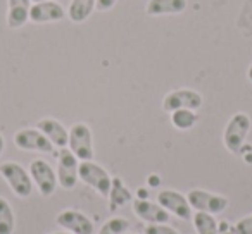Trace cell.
<instances>
[{
  "label": "cell",
  "instance_id": "obj_11",
  "mask_svg": "<svg viewBox=\"0 0 252 234\" xmlns=\"http://www.w3.org/2000/svg\"><path fill=\"white\" fill-rule=\"evenodd\" d=\"M67 18L64 7L59 2H35L30 9V21L35 25H47V23H59Z\"/></svg>",
  "mask_w": 252,
  "mask_h": 234
},
{
  "label": "cell",
  "instance_id": "obj_31",
  "mask_svg": "<svg viewBox=\"0 0 252 234\" xmlns=\"http://www.w3.org/2000/svg\"><path fill=\"white\" fill-rule=\"evenodd\" d=\"M125 234H126V233H125Z\"/></svg>",
  "mask_w": 252,
  "mask_h": 234
},
{
  "label": "cell",
  "instance_id": "obj_16",
  "mask_svg": "<svg viewBox=\"0 0 252 234\" xmlns=\"http://www.w3.org/2000/svg\"><path fill=\"white\" fill-rule=\"evenodd\" d=\"M32 0H7V26L9 29H19L30 21Z\"/></svg>",
  "mask_w": 252,
  "mask_h": 234
},
{
  "label": "cell",
  "instance_id": "obj_21",
  "mask_svg": "<svg viewBox=\"0 0 252 234\" xmlns=\"http://www.w3.org/2000/svg\"><path fill=\"white\" fill-rule=\"evenodd\" d=\"M193 227L197 234H220L218 222L211 213L206 212H195L193 215Z\"/></svg>",
  "mask_w": 252,
  "mask_h": 234
},
{
  "label": "cell",
  "instance_id": "obj_27",
  "mask_svg": "<svg viewBox=\"0 0 252 234\" xmlns=\"http://www.w3.org/2000/svg\"><path fill=\"white\" fill-rule=\"evenodd\" d=\"M247 79L252 83V64H251V66H249V69H247Z\"/></svg>",
  "mask_w": 252,
  "mask_h": 234
},
{
  "label": "cell",
  "instance_id": "obj_14",
  "mask_svg": "<svg viewBox=\"0 0 252 234\" xmlns=\"http://www.w3.org/2000/svg\"><path fill=\"white\" fill-rule=\"evenodd\" d=\"M36 130H40L47 138L50 140V143L57 148H66L67 140H69V131L64 128L63 123H59L57 119L52 117H45V119H40L36 123Z\"/></svg>",
  "mask_w": 252,
  "mask_h": 234
},
{
  "label": "cell",
  "instance_id": "obj_13",
  "mask_svg": "<svg viewBox=\"0 0 252 234\" xmlns=\"http://www.w3.org/2000/svg\"><path fill=\"white\" fill-rule=\"evenodd\" d=\"M133 212L138 219L145 220L147 224H168L169 212L162 208L158 202H149V200H137L133 202Z\"/></svg>",
  "mask_w": 252,
  "mask_h": 234
},
{
  "label": "cell",
  "instance_id": "obj_26",
  "mask_svg": "<svg viewBox=\"0 0 252 234\" xmlns=\"http://www.w3.org/2000/svg\"><path fill=\"white\" fill-rule=\"evenodd\" d=\"M4 148H5V140H4V136L0 134V155H2V152H4Z\"/></svg>",
  "mask_w": 252,
  "mask_h": 234
},
{
  "label": "cell",
  "instance_id": "obj_24",
  "mask_svg": "<svg viewBox=\"0 0 252 234\" xmlns=\"http://www.w3.org/2000/svg\"><path fill=\"white\" fill-rule=\"evenodd\" d=\"M233 234H252V213L247 217H244L242 220H238L233 227H231Z\"/></svg>",
  "mask_w": 252,
  "mask_h": 234
},
{
  "label": "cell",
  "instance_id": "obj_7",
  "mask_svg": "<svg viewBox=\"0 0 252 234\" xmlns=\"http://www.w3.org/2000/svg\"><path fill=\"white\" fill-rule=\"evenodd\" d=\"M14 145L19 150L25 152H38V154H52L54 145L50 140L36 128H25L14 134Z\"/></svg>",
  "mask_w": 252,
  "mask_h": 234
},
{
  "label": "cell",
  "instance_id": "obj_1",
  "mask_svg": "<svg viewBox=\"0 0 252 234\" xmlns=\"http://www.w3.org/2000/svg\"><path fill=\"white\" fill-rule=\"evenodd\" d=\"M251 126L252 121L245 112H237V114L231 115L223 131V143L230 154H240L242 147L247 140L249 131H251Z\"/></svg>",
  "mask_w": 252,
  "mask_h": 234
},
{
  "label": "cell",
  "instance_id": "obj_29",
  "mask_svg": "<svg viewBox=\"0 0 252 234\" xmlns=\"http://www.w3.org/2000/svg\"><path fill=\"white\" fill-rule=\"evenodd\" d=\"M54 234H71V233H54Z\"/></svg>",
  "mask_w": 252,
  "mask_h": 234
},
{
  "label": "cell",
  "instance_id": "obj_23",
  "mask_svg": "<svg viewBox=\"0 0 252 234\" xmlns=\"http://www.w3.org/2000/svg\"><path fill=\"white\" fill-rule=\"evenodd\" d=\"M145 234H180L175 227L168 224H147L144 229Z\"/></svg>",
  "mask_w": 252,
  "mask_h": 234
},
{
  "label": "cell",
  "instance_id": "obj_15",
  "mask_svg": "<svg viewBox=\"0 0 252 234\" xmlns=\"http://www.w3.org/2000/svg\"><path fill=\"white\" fill-rule=\"evenodd\" d=\"M189 7L187 0H149L145 5V12L152 18H161V16H176L182 14Z\"/></svg>",
  "mask_w": 252,
  "mask_h": 234
},
{
  "label": "cell",
  "instance_id": "obj_10",
  "mask_svg": "<svg viewBox=\"0 0 252 234\" xmlns=\"http://www.w3.org/2000/svg\"><path fill=\"white\" fill-rule=\"evenodd\" d=\"M158 203L162 208H166L169 213H173V215L182 220H190L193 217L192 207H190L187 196L175 191V189H162V191H159Z\"/></svg>",
  "mask_w": 252,
  "mask_h": 234
},
{
  "label": "cell",
  "instance_id": "obj_6",
  "mask_svg": "<svg viewBox=\"0 0 252 234\" xmlns=\"http://www.w3.org/2000/svg\"><path fill=\"white\" fill-rule=\"evenodd\" d=\"M204 104V98L199 91L190 90V88H178V90L169 91L162 100V110L175 112L180 108H190V110H199Z\"/></svg>",
  "mask_w": 252,
  "mask_h": 234
},
{
  "label": "cell",
  "instance_id": "obj_30",
  "mask_svg": "<svg viewBox=\"0 0 252 234\" xmlns=\"http://www.w3.org/2000/svg\"><path fill=\"white\" fill-rule=\"evenodd\" d=\"M221 234H233V233H231V231H228V233H221Z\"/></svg>",
  "mask_w": 252,
  "mask_h": 234
},
{
  "label": "cell",
  "instance_id": "obj_17",
  "mask_svg": "<svg viewBox=\"0 0 252 234\" xmlns=\"http://www.w3.org/2000/svg\"><path fill=\"white\" fill-rule=\"evenodd\" d=\"M95 4H97V0H71L67 18L76 25L85 23L95 11Z\"/></svg>",
  "mask_w": 252,
  "mask_h": 234
},
{
  "label": "cell",
  "instance_id": "obj_4",
  "mask_svg": "<svg viewBox=\"0 0 252 234\" xmlns=\"http://www.w3.org/2000/svg\"><path fill=\"white\" fill-rule=\"evenodd\" d=\"M67 147L80 162L94 160V138L90 128L85 123H76L69 130Z\"/></svg>",
  "mask_w": 252,
  "mask_h": 234
},
{
  "label": "cell",
  "instance_id": "obj_2",
  "mask_svg": "<svg viewBox=\"0 0 252 234\" xmlns=\"http://www.w3.org/2000/svg\"><path fill=\"white\" fill-rule=\"evenodd\" d=\"M78 179L81 182H85V184H88L90 188H94L100 196L109 198L112 178L102 165L95 164L94 160L80 162V165H78Z\"/></svg>",
  "mask_w": 252,
  "mask_h": 234
},
{
  "label": "cell",
  "instance_id": "obj_22",
  "mask_svg": "<svg viewBox=\"0 0 252 234\" xmlns=\"http://www.w3.org/2000/svg\"><path fill=\"white\" fill-rule=\"evenodd\" d=\"M130 227V222L123 217H112L100 227L98 234H125Z\"/></svg>",
  "mask_w": 252,
  "mask_h": 234
},
{
  "label": "cell",
  "instance_id": "obj_12",
  "mask_svg": "<svg viewBox=\"0 0 252 234\" xmlns=\"http://www.w3.org/2000/svg\"><path fill=\"white\" fill-rule=\"evenodd\" d=\"M56 220L61 227H64L66 231H71V234H94L95 231L94 222L85 213L78 212V210H63V212H59Z\"/></svg>",
  "mask_w": 252,
  "mask_h": 234
},
{
  "label": "cell",
  "instance_id": "obj_19",
  "mask_svg": "<svg viewBox=\"0 0 252 234\" xmlns=\"http://www.w3.org/2000/svg\"><path fill=\"white\" fill-rule=\"evenodd\" d=\"M199 121V115L195 110H190V108H180V110L171 112V124L180 131H189Z\"/></svg>",
  "mask_w": 252,
  "mask_h": 234
},
{
  "label": "cell",
  "instance_id": "obj_25",
  "mask_svg": "<svg viewBox=\"0 0 252 234\" xmlns=\"http://www.w3.org/2000/svg\"><path fill=\"white\" fill-rule=\"evenodd\" d=\"M116 2H118V0H97L95 9H97L98 12H107V11H111V9L114 7Z\"/></svg>",
  "mask_w": 252,
  "mask_h": 234
},
{
  "label": "cell",
  "instance_id": "obj_9",
  "mask_svg": "<svg viewBox=\"0 0 252 234\" xmlns=\"http://www.w3.org/2000/svg\"><path fill=\"white\" fill-rule=\"evenodd\" d=\"M80 160L69 148H61L57 155V182L63 189H73L78 182Z\"/></svg>",
  "mask_w": 252,
  "mask_h": 234
},
{
  "label": "cell",
  "instance_id": "obj_5",
  "mask_svg": "<svg viewBox=\"0 0 252 234\" xmlns=\"http://www.w3.org/2000/svg\"><path fill=\"white\" fill-rule=\"evenodd\" d=\"M187 200H189L192 210L195 208L197 212H206L211 213V215L223 213L228 208V203H230L226 196L204 191V189H190Z\"/></svg>",
  "mask_w": 252,
  "mask_h": 234
},
{
  "label": "cell",
  "instance_id": "obj_20",
  "mask_svg": "<svg viewBox=\"0 0 252 234\" xmlns=\"http://www.w3.org/2000/svg\"><path fill=\"white\" fill-rule=\"evenodd\" d=\"M16 227V217L11 203L0 196V234H12Z\"/></svg>",
  "mask_w": 252,
  "mask_h": 234
},
{
  "label": "cell",
  "instance_id": "obj_8",
  "mask_svg": "<svg viewBox=\"0 0 252 234\" xmlns=\"http://www.w3.org/2000/svg\"><path fill=\"white\" fill-rule=\"evenodd\" d=\"M30 176H32L33 182L36 184V188H38L42 196L54 195L57 184H59L54 167L49 162L43 160V158H35V160L30 164Z\"/></svg>",
  "mask_w": 252,
  "mask_h": 234
},
{
  "label": "cell",
  "instance_id": "obj_28",
  "mask_svg": "<svg viewBox=\"0 0 252 234\" xmlns=\"http://www.w3.org/2000/svg\"><path fill=\"white\" fill-rule=\"evenodd\" d=\"M32 2H49V0H32Z\"/></svg>",
  "mask_w": 252,
  "mask_h": 234
},
{
  "label": "cell",
  "instance_id": "obj_18",
  "mask_svg": "<svg viewBox=\"0 0 252 234\" xmlns=\"http://www.w3.org/2000/svg\"><path fill=\"white\" fill-rule=\"evenodd\" d=\"M131 191L125 186V182L121 181V178H114L112 179V186H111V193H109V200H111V205L109 210L114 212V210L121 208L126 202H131Z\"/></svg>",
  "mask_w": 252,
  "mask_h": 234
},
{
  "label": "cell",
  "instance_id": "obj_3",
  "mask_svg": "<svg viewBox=\"0 0 252 234\" xmlns=\"http://www.w3.org/2000/svg\"><path fill=\"white\" fill-rule=\"evenodd\" d=\"M0 176L7 181L12 193L19 198H28L33 191V179L30 172L18 162H4L0 165Z\"/></svg>",
  "mask_w": 252,
  "mask_h": 234
}]
</instances>
